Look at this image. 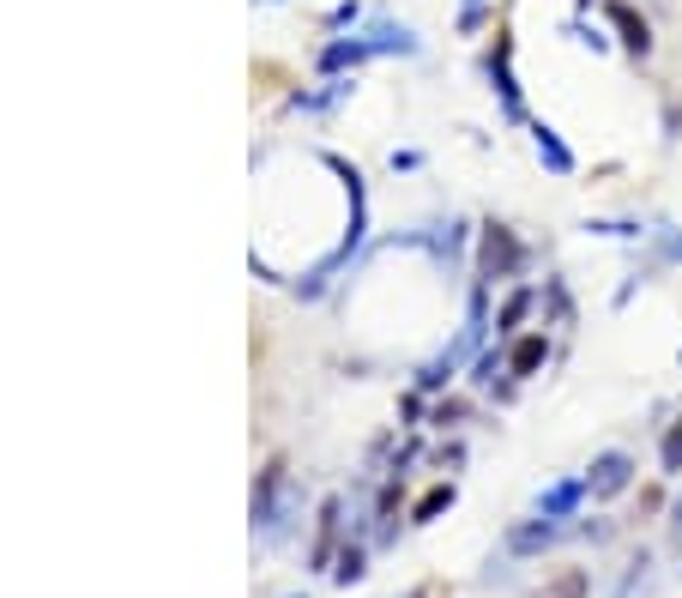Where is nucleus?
Instances as JSON below:
<instances>
[{
    "instance_id": "f257e3e1",
    "label": "nucleus",
    "mask_w": 682,
    "mask_h": 598,
    "mask_svg": "<svg viewBox=\"0 0 682 598\" xmlns=\"http://www.w3.org/2000/svg\"><path fill=\"white\" fill-rule=\"evenodd\" d=\"M628 478H635V460H628V453H604V460L592 466L586 490L604 502V495H622V490H628Z\"/></svg>"
},
{
    "instance_id": "f03ea898",
    "label": "nucleus",
    "mask_w": 682,
    "mask_h": 598,
    "mask_svg": "<svg viewBox=\"0 0 682 598\" xmlns=\"http://www.w3.org/2000/svg\"><path fill=\"white\" fill-rule=\"evenodd\" d=\"M610 19H616V31H622V43L635 49V55H647V49H652V24L640 19L635 7H622V0H616V7H610Z\"/></svg>"
},
{
    "instance_id": "7ed1b4c3",
    "label": "nucleus",
    "mask_w": 682,
    "mask_h": 598,
    "mask_svg": "<svg viewBox=\"0 0 682 598\" xmlns=\"http://www.w3.org/2000/svg\"><path fill=\"white\" fill-rule=\"evenodd\" d=\"M544 544H556V520H525V526L508 532V551H520V556L544 551Z\"/></svg>"
},
{
    "instance_id": "20e7f679",
    "label": "nucleus",
    "mask_w": 682,
    "mask_h": 598,
    "mask_svg": "<svg viewBox=\"0 0 682 598\" xmlns=\"http://www.w3.org/2000/svg\"><path fill=\"white\" fill-rule=\"evenodd\" d=\"M580 495H586V483H574V478H568V483H556L550 495H537V514H544V520H562L574 502H580Z\"/></svg>"
},
{
    "instance_id": "39448f33",
    "label": "nucleus",
    "mask_w": 682,
    "mask_h": 598,
    "mask_svg": "<svg viewBox=\"0 0 682 598\" xmlns=\"http://www.w3.org/2000/svg\"><path fill=\"white\" fill-rule=\"evenodd\" d=\"M537 363H544V333H532V339H520V345H513V357H508V375H532Z\"/></svg>"
},
{
    "instance_id": "423d86ee",
    "label": "nucleus",
    "mask_w": 682,
    "mask_h": 598,
    "mask_svg": "<svg viewBox=\"0 0 682 598\" xmlns=\"http://www.w3.org/2000/svg\"><path fill=\"white\" fill-rule=\"evenodd\" d=\"M537 151H544V158H550V170H574V158L556 146V134H550V127H537Z\"/></svg>"
},
{
    "instance_id": "0eeeda50",
    "label": "nucleus",
    "mask_w": 682,
    "mask_h": 598,
    "mask_svg": "<svg viewBox=\"0 0 682 598\" xmlns=\"http://www.w3.org/2000/svg\"><path fill=\"white\" fill-rule=\"evenodd\" d=\"M664 472H682V417H676V424H671V436H664Z\"/></svg>"
},
{
    "instance_id": "6e6552de",
    "label": "nucleus",
    "mask_w": 682,
    "mask_h": 598,
    "mask_svg": "<svg viewBox=\"0 0 682 598\" xmlns=\"http://www.w3.org/2000/svg\"><path fill=\"white\" fill-rule=\"evenodd\" d=\"M447 502H454V490H447V483H441V490H429V495H423V508H417V520H429V514H441V508Z\"/></svg>"
},
{
    "instance_id": "1a4fd4ad",
    "label": "nucleus",
    "mask_w": 682,
    "mask_h": 598,
    "mask_svg": "<svg viewBox=\"0 0 682 598\" xmlns=\"http://www.w3.org/2000/svg\"><path fill=\"white\" fill-rule=\"evenodd\" d=\"M363 575V551H344V563H339V580H356Z\"/></svg>"
},
{
    "instance_id": "9d476101",
    "label": "nucleus",
    "mask_w": 682,
    "mask_h": 598,
    "mask_svg": "<svg viewBox=\"0 0 682 598\" xmlns=\"http://www.w3.org/2000/svg\"><path fill=\"white\" fill-rule=\"evenodd\" d=\"M580 587H586V580L574 575V580H562V592H556V598H580Z\"/></svg>"
}]
</instances>
